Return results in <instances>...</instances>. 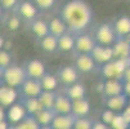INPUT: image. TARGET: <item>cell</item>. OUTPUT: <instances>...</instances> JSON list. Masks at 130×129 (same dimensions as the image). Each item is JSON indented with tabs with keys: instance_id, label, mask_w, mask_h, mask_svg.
Segmentation results:
<instances>
[{
	"instance_id": "48",
	"label": "cell",
	"mask_w": 130,
	"mask_h": 129,
	"mask_svg": "<svg viewBox=\"0 0 130 129\" xmlns=\"http://www.w3.org/2000/svg\"><path fill=\"white\" fill-rule=\"evenodd\" d=\"M72 129H75V128H72Z\"/></svg>"
},
{
	"instance_id": "24",
	"label": "cell",
	"mask_w": 130,
	"mask_h": 129,
	"mask_svg": "<svg viewBox=\"0 0 130 129\" xmlns=\"http://www.w3.org/2000/svg\"><path fill=\"white\" fill-rule=\"evenodd\" d=\"M35 119L38 120V123L40 124V126H48L52 125L54 118L57 116V112L54 110H48V108H41L38 114L34 115Z\"/></svg>"
},
{
	"instance_id": "38",
	"label": "cell",
	"mask_w": 130,
	"mask_h": 129,
	"mask_svg": "<svg viewBox=\"0 0 130 129\" xmlns=\"http://www.w3.org/2000/svg\"><path fill=\"white\" fill-rule=\"evenodd\" d=\"M91 129H112V128H111L109 125H107V124H104L103 121L98 120V121L93 123V128Z\"/></svg>"
},
{
	"instance_id": "44",
	"label": "cell",
	"mask_w": 130,
	"mask_h": 129,
	"mask_svg": "<svg viewBox=\"0 0 130 129\" xmlns=\"http://www.w3.org/2000/svg\"><path fill=\"white\" fill-rule=\"evenodd\" d=\"M3 76H4V68L0 67V83L3 81Z\"/></svg>"
},
{
	"instance_id": "7",
	"label": "cell",
	"mask_w": 130,
	"mask_h": 129,
	"mask_svg": "<svg viewBox=\"0 0 130 129\" xmlns=\"http://www.w3.org/2000/svg\"><path fill=\"white\" fill-rule=\"evenodd\" d=\"M101 90H102V93H103V96L106 98L120 96V94H125V84H124L122 80L108 79V80L102 83Z\"/></svg>"
},
{
	"instance_id": "35",
	"label": "cell",
	"mask_w": 130,
	"mask_h": 129,
	"mask_svg": "<svg viewBox=\"0 0 130 129\" xmlns=\"http://www.w3.org/2000/svg\"><path fill=\"white\" fill-rule=\"evenodd\" d=\"M115 116H116V112H113L112 110L106 108L104 111L102 112V115H101V121H103L104 124H107V125H109V126H111V124H112V121H113Z\"/></svg>"
},
{
	"instance_id": "14",
	"label": "cell",
	"mask_w": 130,
	"mask_h": 129,
	"mask_svg": "<svg viewBox=\"0 0 130 129\" xmlns=\"http://www.w3.org/2000/svg\"><path fill=\"white\" fill-rule=\"evenodd\" d=\"M75 67L80 74H89L94 70L95 61L91 54H79L75 60Z\"/></svg>"
},
{
	"instance_id": "15",
	"label": "cell",
	"mask_w": 130,
	"mask_h": 129,
	"mask_svg": "<svg viewBox=\"0 0 130 129\" xmlns=\"http://www.w3.org/2000/svg\"><path fill=\"white\" fill-rule=\"evenodd\" d=\"M115 58L126 60L130 58V40L126 38H117L115 44L112 45Z\"/></svg>"
},
{
	"instance_id": "20",
	"label": "cell",
	"mask_w": 130,
	"mask_h": 129,
	"mask_svg": "<svg viewBox=\"0 0 130 129\" xmlns=\"http://www.w3.org/2000/svg\"><path fill=\"white\" fill-rule=\"evenodd\" d=\"M113 28L117 38H126L130 35V17L121 16L113 22Z\"/></svg>"
},
{
	"instance_id": "27",
	"label": "cell",
	"mask_w": 130,
	"mask_h": 129,
	"mask_svg": "<svg viewBox=\"0 0 130 129\" xmlns=\"http://www.w3.org/2000/svg\"><path fill=\"white\" fill-rule=\"evenodd\" d=\"M75 39L76 36L72 35L71 32H67L66 35L61 36L58 39V49L62 52H70L75 49Z\"/></svg>"
},
{
	"instance_id": "12",
	"label": "cell",
	"mask_w": 130,
	"mask_h": 129,
	"mask_svg": "<svg viewBox=\"0 0 130 129\" xmlns=\"http://www.w3.org/2000/svg\"><path fill=\"white\" fill-rule=\"evenodd\" d=\"M104 105L108 110H112L113 112L119 114V112H122L124 110L129 106V97L126 94L109 97V98H106Z\"/></svg>"
},
{
	"instance_id": "5",
	"label": "cell",
	"mask_w": 130,
	"mask_h": 129,
	"mask_svg": "<svg viewBox=\"0 0 130 129\" xmlns=\"http://www.w3.org/2000/svg\"><path fill=\"white\" fill-rule=\"evenodd\" d=\"M25 71L28 79H36V80H41L44 75L46 74V67L44 62L39 58H32L28 60L25 65Z\"/></svg>"
},
{
	"instance_id": "49",
	"label": "cell",
	"mask_w": 130,
	"mask_h": 129,
	"mask_svg": "<svg viewBox=\"0 0 130 129\" xmlns=\"http://www.w3.org/2000/svg\"><path fill=\"white\" fill-rule=\"evenodd\" d=\"M129 129H130V126H129Z\"/></svg>"
},
{
	"instance_id": "37",
	"label": "cell",
	"mask_w": 130,
	"mask_h": 129,
	"mask_svg": "<svg viewBox=\"0 0 130 129\" xmlns=\"http://www.w3.org/2000/svg\"><path fill=\"white\" fill-rule=\"evenodd\" d=\"M18 0H0V5L3 9H12L14 7H17Z\"/></svg>"
},
{
	"instance_id": "39",
	"label": "cell",
	"mask_w": 130,
	"mask_h": 129,
	"mask_svg": "<svg viewBox=\"0 0 130 129\" xmlns=\"http://www.w3.org/2000/svg\"><path fill=\"white\" fill-rule=\"evenodd\" d=\"M122 114V116L125 118V120H126V123L129 124V126H130V106H127L124 111L121 112Z\"/></svg>"
},
{
	"instance_id": "28",
	"label": "cell",
	"mask_w": 130,
	"mask_h": 129,
	"mask_svg": "<svg viewBox=\"0 0 130 129\" xmlns=\"http://www.w3.org/2000/svg\"><path fill=\"white\" fill-rule=\"evenodd\" d=\"M39 44H40V48L43 50L49 52V53H52V52L58 49V39L55 38V36L50 35V34L48 36H45V38L40 39L39 40Z\"/></svg>"
},
{
	"instance_id": "8",
	"label": "cell",
	"mask_w": 130,
	"mask_h": 129,
	"mask_svg": "<svg viewBox=\"0 0 130 129\" xmlns=\"http://www.w3.org/2000/svg\"><path fill=\"white\" fill-rule=\"evenodd\" d=\"M57 79L64 87H70L79 81V71L75 66H63L57 72Z\"/></svg>"
},
{
	"instance_id": "9",
	"label": "cell",
	"mask_w": 130,
	"mask_h": 129,
	"mask_svg": "<svg viewBox=\"0 0 130 129\" xmlns=\"http://www.w3.org/2000/svg\"><path fill=\"white\" fill-rule=\"evenodd\" d=\"M22 97H28V98H39V96L43 92L41 81L36 79H28L23 83V85L20 88Z\"/></svg>"
},
{
	"instance_id": "3",
	"label": "cell",
	"mask_w": 130,
	"mask_h": 129,
	"mask_svg": "<svg viewBox=\"0 0 130 129\" xmlns=\"http://www.w3.org/2000/svg\"><path fill=\"white\" fill-rule=\"evenodd\" d=\"M27 80V75L23 67L17 66V65H10L8 68L4 70V76H3V84L12 87L14 89H20L23 83Z\"/></svg>"
},
{
	"instance_id": "50",
	"label": "cell",
	"mask_w": 130,
	"mask_h": 129,
	"mask_svg": "<svg viewBox=\"0 0 130 129\" xmlns=\"http://www.w3.org/2000/svg\"><path fill=\"white\" fill-rule=\"evenodd\" d=\"M129 106H130V105H129Z\"/></svg>"
},
{
	"instance_id": "1",
	"label": "cell",
	"mask_w": 130,
	"mask_h": 129,
	"mask_svg": "<svg viewBox=\"0 0 130 129\" xmlns=\"http://www.w3.org/2000/svg\"><path fill=\"white\" fill-rule=\"evenodd\" d=\"M61 18L66 23L68 32L77 36L93 21V9L85 0H68L62 7Z\"/></svg>"
},
{
	"instance_id": "22",
	"label": "cell",
	"mask_w": 130,
	"mask_h": 129,
	"mask_svg": "<svg viewBox=\"0 0 130 129\" xmlns=\"http://www.w3.org/2000/svg\"><path fill=\"white\" fill-rule=\"evenodd\" d=\"M64 94L71 99V101H76V99H81V98H85V94H86V89L84 87V84L81 83H75L70 87H66L64 88Z\"/></svg>"
},
{
	"instance_id": "10",
	"label": "cell",
	"mask_w": 130,
	"mask_h": 129,
	"mask_svg": "<svg viewBox=\"0 0 130 129\" xmlns=\"http://www.w3.org/2000/svg\"><path fill=\"white\" fill-rule=\"evenodd\" d=\"M17 13L20 14L21 18L31 22L34 20H36V14H38V8L32 2H28V0H22V2H18L17 7Z\"/></svg>"
},
{
	"instance_id": "40",
	"label": "cell",
	"mask_w": 130,
	"mask_h": 129,
	"mask_svg": "<svg viewBox=\"0 0 130 129\" xmlns=\"http://www.w3.org/2000/svg\"><path fill=\"white\" fill-rule=\"evenodd\" d=\"M122 81H124V83H130V67L126 68L124 76H122Z\"/></svg>"
},
{
	"instance_id": "4",
	"label": "cell",
	"mask_w": 130,
	"mask_h": 129,
	"mask_svg": "<svg viewBox=\"0 0 130 129\" xmlns=\"http://www.w3.org/2000/svg\"><path fill=\"white\" fill-rule=\"evenodd\" d=\"M95 41L98 45L103 47H112L117 40V35L115 32L113 25L111 23H101L95 30Z\"/></svg>"
},
{
	"instance_id": "30",
	"label": "cell",
	"mask_w": 130,
	"mask_h": 129,
	"mask_svg": "<svg viewBox=\"0 0 130 129\" xmlns=\"http://www.w3.org/2000/svg\"><path fill=\"white\" fill-rule=\"evenodd\" d=\"M21 125H22L23 129H40L41 128L40 124L38 123V120L35 119V116L34 115H28V114L21 121Z\"/></svg>"
},
{
	"instance_id": "2",
	"label": "cell",
	"mask_w": 130,
	"mask_h": 129,
	"mask_svg": "<svg viewBox=\"0 0 130 129\" xmlns=\"http://www.w3.org/2000/svg\"><path fill=\"white\" fill-rule=\"evenodd\" d=\"M127 67H130V58H126V60L115 58L104 65H101V72L107 80L108 79L122 80V76Z\"/></svg>"
},
{
	"instance_id": "34",
	"label": "cell",
	"mask_w": 130,
	"mask_h": 129,
	"mask_svg": "<svg viewBox=\"0 0 130 129\" xmlns=\"http://www.w3.org/2000/svg\"><path fill=\"white\" fill-rule=\"evenodd\" d=\"M32 3L36 5V8L39 10H48L54 5L55 0H32Z\"/></svg>"
},
{
	"instance_id": "41",
	"label": "cell",
	"mask_w": 130,
	"mask_h": 129,
	"mask_svg": "<svg viewBox=\"0 0 130 129\" xmlns=\"http://www.w3.org/2000/svg\"><path fill=\"white\" fill-rule=\"evenodd\" d=\"M0 129H10V123L8 120H4L0 123Z\"/></svg>"
},
{
	"instance_id": "11",
	"label": "cell",
	"mask_w": 130,
	"mask_h": 129,
	"mask_svg": "<svg viewBox=\"0 0 130 129\" xmlns=\"http://www.w3.org/2000/svg\"><path fill=\"white\" fill-rule=\"evenodd\" d=\"M91 57L94 58L95 63L104 65L109 61L115 60V54L112 47H103V45H97L94 50L91 52Z\"/></svg>"
},
{
	"instance_id": "17",
	"label": "cell",
	"mask_w": 130,
	"mask_h": 129,
	"mask_svg": "<svg viewBox=\"0 0 130 129\" xmlns=\"http://www.w3.org/2000/svg\"><path fill=\"white\" fill-rule=\"evenodd\" d=\"M54 111L57 112V115H68L72 114V101L64 94H57V99L54 103Z\"/></svg>"
},
{
	"instance_id": "16",
	"label": "cell",
	"mask_w": 130,
	"mask_h": 129,
	"mask_svg": "<svg viewBox=\"0 0 130 129\" xmlns=\"http://www.w3.org/2000/svg\"><path fill=\"white\" fill-rule=\"evenodd\" d=\"M27 115L25 107L22 106L21 102H15L14 105H12L10 107H8V114H7V120L10 124H18L21 123L25 116Z\"/></svg>"
},
{
	"instance_id": "26",
	"label": "cell",
	"mask_w": 130,
	"mask_h": 129,
	"mask_svg": "<svg viewBox=\"0 0 130 129\" xmlns=\"http://www.w3.org/2000/svg\"><path fill=\"white\" fill-rule=\"evenodd\" d=\"M55 99H57V93L54 90H43L41 94L39 96V101H40L43 108H48V110L54 108Z\"/></svg>"
},
{
	"instance_id": "19",
	"label": "cell",
	"mask_w": 130,
	"mask_h": 129,
	"mask_svg": "<svg viewBox=\"0 0 130 129\" xmlns=\"http://www.w3.org/2000/svg\"><path fill=\"white\" fill-rule=\"evenodd\" d=\"M48 25H49V32H50V35L55 36L57 39H59L61 36H63V35H66L68 32V28H67L66 23L62 21L61 17L52 18Z\"/></svg>"
},
{
	"instance_id": "18",
	"label": "cell",
	"mask_w": 130,
	"mask_h": 129,
	"mask_svg": "<svg viewBox=\"0 0 130 129\" xmlns=\"http://www.w3.org/2000/svg\"><path fill=\"white\" fill-rule=\"evenodd\" d=\"M75 120H76V116L73 114L57 115L52 123V128L53 129H72L73 125H75Z\"/></svg>"
},
{
	"instance_id": "23",
	"label": "cell",
	"mask_w": 130,
	"mask_h": 129,
	"mask_svg": "<svg viewBox=\"0 0 130 129\" xmlns=\"http://www.w3.org/2000/svg\"><path fill=\"white\" fill-rule=\"evenodd\" d=\"M90 112V102L86 98L72 101V114L76 118H86Z\"/></svg>"
},
{
	"instance_id": "25",
	"label": "cell",
	"mask_w": 130,
	"mask_h": 129,
	"mask_svg": "<svg viewBox=\"0 0 130 129\" xmlns=\"http://www.w3.org/2000/svg\"><path fill=\"white\" fill-rule=\"evenodd\" d=\"M20 102L22 103V106L25 107L26 110V112L28 115H35V114H38L40 110L43 108L39 98H28V97H22L20 99Z\"/></svg>"
},
{
	"instance_id": "47",
	"label": "cell",
	"mask_w": 130,
	"mask_h": 129,
	"mask_svg": "<svg viewBox=\"0 0 130 129\" xmlns=\"http://www.w3.org/2000/svg\"><path fill=\"white\" fill-rule=\"evenodd\" d=\"M2 14H3V8H2V5H0V17H2Z\"/></svg>"
},
{
	"instance_id": "42",
	"label": "cell",
	"mask_w": 130,
	"mask_h": 129,
	"mask_svg": "<svg viewBox=\"0 0 130 129\" xmlns=\"http://www.w3.org/2000/svg\"><path fill=\"white\" fill-rule=\"evenodd\" d=\"M4 120H7V114L4 112V108H3V106H0V123L4 121Z\"/></svg>"
},
{
	"instance_id": "33",
	"label": "cell",
	"mask_w": 130,
	"mask_h": 129,
	"mask_svg": "<svg viewBox=\"0 0 130 129\" xmlns=\"http://www.w3.org/2000/svg\"><path fill=\"white\" fill-rule=\"evenodd\" d=\"M10 65H12V57H10L9 52L2 49V50H0V67L5 70Z\"/></svg>"
},
{
	"instance_id": "6",
	"label": "cell",
	"mask_w": 130,
	"mask_h": 129,
	"mask_svg": "<svg viewBox=\"0 0 130 129\" xmlns=\"http://www.w3.org/2000/svg\"><path fill=\"white\" fill-rule=\"evenodd\" d=\"M97 45L98 44L95 41V38H93L88 34L77 35L75 39V50L79 54H91V52L94 50Z\"/></svg>"
},
{
	"instance_id": "29",
	"label": "cell",
	"mask_w": 130,
	"mask_h": 129,
	"mask_svg": "<svg viewBox=\"0 0 130 129\" xmlns=\"http://www.w3.org/2000/svg\"><path fill=\"white\" fill-rule=\"evenodd\" d=\"M41 81V87H43V90H54L58 85V79L57 76L52 75V74H45L44 78L40 80Z\"/></svg>"
},
{
	"instance_id": "21",
	"label": "cell",
	"mask_w": 130,
	"mask_h": 129,
	"mask_svg": "<svg viewBox=\"0 0 130 129\" xmlns=\"http://www.w3.org/2000/svg\"><path fill=\"white\" fill-rule=\"evenodd\" d=\"M30 30L31 32L38 38L39 40L45 38V36H48L50 32H49V25L43 21V20H39V18H36V20L31 21L30 22Z\"/></svg>"
},
{
	"instance_id": "45",
	"label": "cell",
	"mask_w": 130,
	"mask_h": 129,
	"mask_svg": "<svg viewBox=\"0 0 130 129\" xmlns=\"http://www.w3.org/2000/svg\"><path fill=\"white\" fill-rule=\"evenodd\" d=\"M3 47H4V39L2 38V36H0V50L3 49Z\"/></svg>"
},
{
	"instance_id": "36",
	"label": "cell",
	"mask_w": 130,
	"mask_h": 129,
	"mask_svg": "<svg viewBox=\"0 0 130 129\" xmlns=\"http://www.w3.org/2000/svg\"><path fill=\"white\" fill-rule=\"evenodd\" d=\"M20 26H21V21H20V18H18L17 16H13V17H10L9 20H8V28L9 30L14 31Z\"/></svg>"
},
{
	"instance_id": "43",
	"label": "cell",
	"mask_w": 130,
	"mask_h": 129,
	"mask_svg": "<svg viewBox=\"0 0 130 129\" xmlns=\"http://www.w3.org/2000/svg\"><path fill=\"white\" fill-rule=\"evenodd\" d=\"M10 129H23L21 123H18V124H10Z\"/></svg>"
},
{
	"instance_id": "13",
	"label": "cell",
	"mask_w": 130,
	"mask_h": 129,
	"mask_svg": "<svg viewBox=\"0 0 130 129\" xmlns=\"http://www.w3.org/2000/svg\"><path fill=\"white\" fill-rule=\"evenodd\" d=\"M17 90L12 87H8L3 83H0V106L10 107L17 101Z\"/></svg>"
},
{
	"instance_id": "46",
	"label": "cell",
	"mask_w": 130,
	"mask_h": 129,
	"mask_svg": "<svg viewBox=\"0 0 130 129\" xmlns=\"http://www.w3.org/2000/svg\"><path fill=\"white\" fill-rule=\"evenodd\" d=\"M40 129H53V128H52V125H48V126H41Z\"/></svg>"
},
{
	"instance_id": "31",
	"label": "cell",
	"mask_w": 130,
	"mask_h": 129,
	"mask_svg": "<svg viewBox=\"0 0 130 129\" xmlns=\"http://www.w3.org/2000/svg\"><path fill=\"white\" fill-rule=\"evenodd\" d=\"M111 128L112 129H129V124L126 123V120H125V118L122 116L121 112L116 114L112 124H111Z\"/></svg>"
},
{
	"instance_id": "32",
	"label": "cell",
	"mask_w": 130,
	"mask_h": 129,
	"mask_svg": "<svg viewBox=\"0 0 130 129\" xmlns=\"http://www.w3.org/2000/svg\"><path fill=\"white\" fill-rule=\"evenodd\" d=\"M93 123L94 121H91L88 118H76L73 128L75 129H91L93 128Z\"/></svg>"
}]
</instances>
